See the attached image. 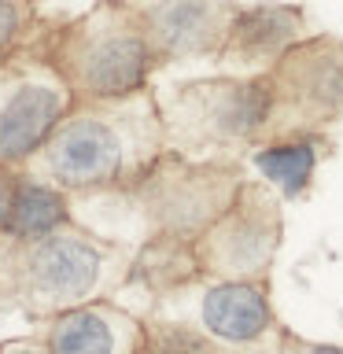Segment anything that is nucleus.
<instances>
[{
    "label": "nucleus",
    "mask_w": 343,
    "mask_h": 354,
    "mask_svg": "<svg viewBox=\"0 0 343 354\" xmlns=\"http://www.w3.org/2000/svg\"><path fill=\"white\" fill-rule=\"evenodd\" d=\"M122 162V144L115 129L96 118H74L55 133L48 148V166L63 185H96L107 181Z\"/></svg>",
    "instance_id": "1"
},
{
    "label": "nucleus",
    "mask_w": 343,
    "mask_h": 354,
    "mask_svg": "<svg viewBox=\"0 0 343 354\" xmlns=\"http://www.w3.org/2000/svg\"><path fill=\"white\" fill-rule=\"evenodd\" d=\"M63 96L48 85H19L0 104V159H22L52 133Z\"/></svg>",
    "instance_id": "2"
},
{
    "label": "nucleus",
    "mask_w": 343,
    "mask_h": 354,
    "mask_svg": "<svg viewBox=\"0 0 343 354\" xmlns=\"http://www.w3.org/2000/svg\"><path fill=\"white\" fill-rule=\"evenodd\" d=\"M96 266L100 259L89 243L74 236H52L37 248L30 270H33V284L41 292H48L55 299H77L93 288Z\"/></svg>",
    "instance_id": "3"
},
{
    "label": "nucleus",
    "mask_w": 343,
    "mask_h": 354,
    "mask_svg": "<svg viewBox=\"0 0 343 354\" xmlns=\"http://www.w3.org/2000/svg\"><path fill=\"white\" fill-rule=\"evenodd\" d=\"M203 321L214 336L232 339V343H248V339L266 332V325H270V306H266V295L254 284L229 281V284H218L207 292Z\"/></svg>",
    "instance_id": "4"
},
{
    "label": "nucleus",
    "mask_w": 343,
    "mask_h": 354,
    "mask_svg": "<svg viewBox=\"0 0 343 354\" xmlns=\"http://www.w3.org/2000/svg\"><path fill=\"white\" fill-rule=\"evenodd\" d=\"M144 66H148V48L140 37H107L89 48L85 59V82L93 85V93L100 96H115L129 93L144 82Z\"/></svg>",
    "instance_id": "5"
},
{
    "label": "nucleus",
    "mask_w": 343,
    "mask_h": 354,
    "mask_svg": "<svg viewBox=\"0 0 343 354\" xmlns=\"http://www.w3.org/2000/svg\"><path fill=\"white\" fill-rule=\"evenodd\" d=\"M155 26H159V37L177 52L203 48L214 33V8L210 0H166L155 11Z\"/></svg>",
    "instance_id": "6"
},
{
    "label": "nucleus",
    "mask_w": 343,
    "mask_h": 354,
    "mask_svg": "<svg viewBox=\"0 0 343 354\" xmlns=\"http://www.w3.org/2000/svg\"><path fill=\"white\" fill-rule=\"evenodd\" d=\"M295 26H299V19H295V11H288V8H251L237 19L232 41H237L240 52L270 55L295 37Z\"/></svg>",
    "instance_id": "7"
},
{
    "label": "nucleus",
    "mask_w": 343,
    "mask_h": 354,
    "mask_svg": "<svg viewBox=\"0 0 343 354\" xmlns=\"http://www.w3.org/2000/svg\"><path fill=\"white\" fill-rule=\"evenodd\" d=\"M63 221V199L48 192V188H19L8 203L4 225L19 236H48V232Z\"/></svg>",
    "instance_id": "8"
},
{
    "label": "nucleus",
    "mask_w": 343,
    "mask_h": 354,
    "mask_svg": "<svg viewBox=\"0 0 343 354\" xmlns=\"http://www.w3.org/2000/svg\"><path fill=\"white\" fill-rule=\"evenodd\" d=\"M266 115H270V93L259 82L254 85H229L214 104V126L225 133H237V137L259 129L266 122Z\"/></svg>",
    "instance_id": "9"
},
{
    "label": "nucleus",
    "mask_w": 343,
    "mask_h": 354,
    "mask_svg": "<svg viewBox=\"0 0 343 354\" xmlns=\"http://www.w3.org/2000/svg\"><path fill=\"white\" fill-rule=\"evenodd\" d=\"M254 162H259V170L266 181H273L277 188H284L288 196H295V192H303L306 181H310V174H314V162H317V155L310 144L303 140H295V144H273V148H266L254 155Z\"/></svg>",
    "instance_id": "10"
},
{
    "label": "nucleus",
    "mask_w": 343,
    "mask_h": 354,
    "mask_svg": "<svg viewBox=\"0 0 343 354\" xmlns=\"http://www.w3.org/2000/svg\"><path fill=\"white\" fill-rule=\"evenodd\" d=\"M52 354H111V328L100 314L77 310L55 321Z\"/></svg>",
    "instance_id": "11"
},
{
    "label": "nucleus",
    "mask_w": 343,
    "mask_h": 354,
    "mask_svg": "<svg viewBox=\"0 0 343 354\" xmlns=\"http://www.w3.org/2000/svg\"><path fill=\"white\" fill-rule=\"evenodd\" d=\"M310 96H317L328 107L343 104V59H321L314 66V74H310Z\"/></svg>",
    "instance_id": "12"
},
{
    "label": "nucleus",
    "mask_w": 343,
    "mask_h": 354,
    "mask_svg": "<svg viewBox=\"0 0 343 354\" xmlns=\"http://www.w3.org/2000/svg\"><path fill=\"white\" fill-rule=\"evenodd\" d=\"M15 33V11H11L4 0H0V48L8 44V37Z\"/></svg>",
    "instance_id": "13"
},
{
    "label": "nucleus",
    "mask_w": 343,
    "mask_h": 354,
    "mask_svg": "<svg viewBox=\"0 0 343 354\" xmlns=\"http://www.w3.org/2000/svg\"><path fill=\"white\" fill-rule=\"evenodd\" d=\"M306 354H343L340 347H314V351H306Z\"/></svg>",
    "instance_id": "14"
},
{
    "label": "nucleus",
    "mask_w": 343,
    "mask_h": 354,
    "mask_svg": "<svg viewBox=\"0 0 343 354\" xmlns=\"http://www.w3.org/2000/svg\"><path fill=\"white\" fill-rule=\"evenodd\" d=\"M11 354H37V351H11Z\"/></svg>",
    "instance_id": "15"
}]
</instances>
